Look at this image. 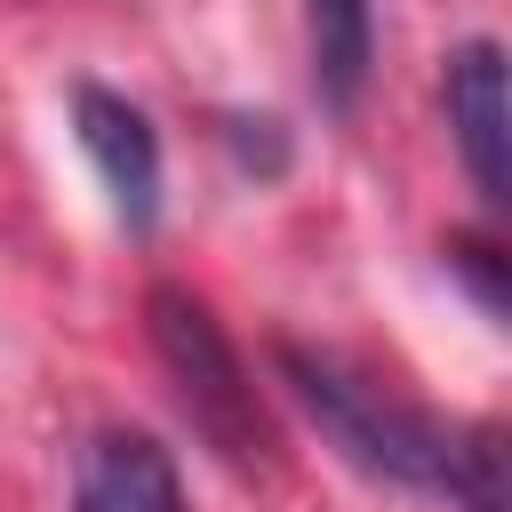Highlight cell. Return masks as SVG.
Returning <instances> with one entry per match:
<instances>
[{
    "label": "cell",
    "mask_w": 512,
    "mask_h": 512,
    "mask_svg": "<svg viewBox=\"0 0 512 512\" xmlns=\"http://www.w3.org/2000/svg\"><path fill=\"white\" fill-rule=\"evenodd\" d=\"M304 56L320 112L352 120L376 72V0H304Z\"/></svg>",
    "instance_id": "6"
},
{
    "label": "cell",
    "mask_w": 512,
    "mask_h": 512,
    "mask_svg": "<svg viewBox=\"0 0 512 512\" xmlns=\"http://www.w3.org/2000/svg\"><path fill=\"white\" fill-rule=\"evenodd\" d=\"M72 512H184V472L152 432L104 424L72 456Z\"/></svg>",
    "instance_id": "5"
},
{
    "label": "cell",
    "mask_w": 512,
    "mask_h": 512,
    "mask_svg": "<svg viewBox=\"0 0 512 512\" xmlns=\"http://www.w3.org/2000/svg\"><path fill=\"white\" fill-rule=\"evenodd\" d=\"M72 128H80L88 168L112 192L120 232L128 240H152L160 232V128H152V112L128 104L120 88H104V80H80L72 88Z\"/></svg>",
    "instance_id": "3"
},
{
    "label": "cell",
    "mask_w": 512,
    "mask_h": 512,
    "mask_svg": "<svg viewBox=\"0 0 512 512\" xmlns=\"http://www.w3.org/2000/svg\"><path fill=\"white\" fill-rule=\"evenodd\" d=\"M272 368L296 392V408L312 416V432L360 480L432 496L448 512H504V432L496 424H440L432 408L392 400L384 384H368L360 368H344L336 352H312L296 336L272 344Z\"/></svg>",
    "instance_id": "1"
},
{
    "label": "cell",
    "mask_w": 512,
    "mask_h": 512,
    "mask_svg": "<svg viewBox=\"0 0 512 512\" xmlns=\"http://www.w3.org/2000/svg\"><path fill=\"white\" fill-rule=\"evenodd\" d=\"M144 336H152V360L168 368V392L184 408V424L232 464V472H264L272 464V424L256 408V384L224 336V320L176 288V280H152L144 288Z\"/></svg>",
    "instance_id": "2"
},
{
    "label": "cell",
    "mask_w": 512,
    "mask_h": 512,
    "mask_svg": "<svg viewBox=\"0 0 512 512\" xmlns=\"http://www.w3.org/2000/svg\"><path fill=\"white\" fill-rule=\"evenodd\" d=\"M448 272L472 288V304L488 320H504V248L488 232H448Z\"/></svg>",
    "instance_id": "7"
},
{
    "label": "cell",
    "mask_w": 512,
    "mask_h": 512,
    "mask_svg": "<svg viewBox=\"0 0 512 512\" xmlns=\"http://www.w3.org/2000/svg\"><path fill=\"white\" fill-rule=\"evenodd\" d=\"M440 104H448V136H456V160L472 176V192L488 208L512 200V128H504V48L496 40H464L448 48V72H440Z\"/></svg>",
    "instance_id": "4"
},
{
    "label": "cell",
    "mask_w": 512,
    "mask_h": 512,
    "mask_svg": "<svg viewBox=\"0 0 512 512\" xmlns=\"http://www.w3.org/2000/svg\"><path fill=\"white\" fill-rule=\"evenodd\" d=\"M224 144L248 176H280L288 168V128L272 112H224Z\"/></svg>",
    "instance_id": "8"
}]
</instances>
